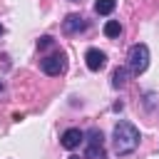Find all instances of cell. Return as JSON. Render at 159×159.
I'll return each mask as SVG.
<instances>
[{
	"mask_svg": "<svg viewBox=\"0 0 159 159\" xmlns=\"http://www.w3.org/2000/svg\"><path fill=\"white\" fill-rule=\"evenodd\" d=\"M139 129L132 124V122H117L114 129H112V144H114V154L119 157H127L132 154L137 147H139Z\"/></svg>",
	"mask_w": 159,
	"mask_h": 159,
	"instance_id": "cell-1",
	"label": "cell"
},
{
	"mask_svg": "<svg viewBox=\"0 0 159 159\" xmlns=\"http://www.w3.org/2000/svg\"><path fill=\"white\" fill-rule=\"evenodd\" d=\"M147 67H149V47H147L144 42L132 45L129 52H127V70L137 77V75H142Z\"/></svg>",
	"mask_w": 159,
	"mask_h": 159,
	"instance_id": "cell-2",
	"label": "cell"
},
{
	"mask_svg": "<svg viewBox=\"0 0 159 159\" xmlns=\"http://www.w3.org/2000/svg\"><path fill=\"white\" fill-rule=\"evenodd\" d=\"M84 159H107L104 154V137L97 127L84 132Z\"/></svg>",
	"mask_w": 159,
	"mask_h": 159,
	"instance_id": "cell-3",
	"label": "cell"
},
{
	"mask_svg": "<svg viewBox=\"0 0 159 159\" xmlns=\"http://www.w3.org/2000/svg\"><path fill=\"white\" fill-rule=\"evenodd\" d=\"M40 67H42V72L45 75H50V77H57V75H62L65 70H67V57H65V52H52V55H47L45 60H40Z\"/></svg>",
	"mask_w": 159,
	"mask_h": 159,
	"instance_id": "cell-4",
	"label": "cell"
},
{
	"mask_svg": "<svg viewBox=\"0 0 159 159\" xmlns=\"http://www.w3.org/2000/svg\"><path fill=\"white\" fill-rule=\"evenodd\" d=\"M89 27V22L82 17V15H77V12H72V15H67L65 20H62V32L65 35H80V32H84Z\"/></svg>",
	"mask_w": 159,
	"mask_h": 159,
	"instance_id": "cell-5",
	"label": "cell"
},
{
	"mask_svg": "<svg viewBox=\"0 0 159 159\" xmlns=\"http://www.w3.org/2000/svg\"><path fill=\"white\" fill-rule=\"evenodd\" d=\"M84 62H87V70L99 72V70L107 67V55H104L99 47H89V50L84 52Z\"/></svg>",
	"mask_w": 159,
	"mask_h": 159,
	"instance_id": "cell-6",
	"label": "cell"
},
{
	"mask_svg": "<svg viewBox=\"0 0 159 159\" xmlns=\"http://www.w3.org/2000/svg\"><path fill=\"white\" fill-rule=\"evenodd\" d=\"M82 142H84V132H82V129H77V127H70V129H65V132H62V137H60V144H62L67 152L77 149Z\"/></svg>",
	"mask_w": 159,
	"mask_h": 159,
	"instance_id": "cell-7",
	"label": "cell"
},
{
	"mask_svg": "<svg viewBox=\"0 0 159 159\" xmlns=\"http://www.w3.org/2000/svg\"><path fill=\"white\" fill-rule=\"evenodd\" d=\"M129 75H132V72H129L127 67H117V70L112 72V87H114V89H122V87L127 84Z\"/></svg>",
	"mask_w": 159,
	"mask_h": 159,
	"instance_id": "cell-8",
	"label": "cell"
},
{
	"mask_svg": "<svg viewBox=\"0 0 159 159\" xmlns=\"http://www.w3.org/2000/svg\"><path fill=\"white\" fill-rule=\"evenodd\" d=\"M117 7V0H97L94 2V12L97 15H112Z\"/></svg>",
	"mask_w": 159,
	"mask_h": 159,
	"instance_id": "cell-9",
	"label": "cell"
},
{
	"mask_svg": "<svg viewBox=\"0 0 159 159\" xmlns=\"http://www.w3.org/2000/svg\"><path fill=\"white\" fill-rule=\"evenodd\" d=\"M104 35H107V37H119V35H122L119 20H107V22H104Z\"/></svg>",
	"mask_w": 159,
	"mask_h": 159,
	"instance_id": "cell-10",
	"label": "cell"
},
{
	"mask_svg": "<svg viewBox=\"0 0 159 159\" xmlns=\"http://www.w3.org/2000/svg\"><path fill=\"white\" fill-rule=\"evenodd\" d=\"M37 47H40V50H47V47H52V37H50V35H42V37L37 40Z\"/></svg>",
	"mask_w": 159,
	"mask_h": 159,
	"instance_id": "cell-11",
	"label": "cell"
},
{
	"mask_svg": "<svg viewBox=\"0 0 159 159\" xmlns=\"http://www.w3.org/2000/svg\"><path fill=\"white\" fill-rule=\"evenodd\" d=\"M2 32H5V27H2V25H0V35H2Z\"/></svg>",
	"mask_w": 159,
	"mask_h": 159,
	"instance_id": "cell-12",
	"label": "cell"
},
{
	"mask_svg": "<svg viewBox=\"0 0 159 159\" xmlns=\"http://www.w3.org/2000/svg\"><path fill=\"white\" fill-rule=\"evenodd\" d=\"M70 159H80V157H70Z\"/></svg>",
	"mask_w": 159,
	"mask_h": 159,
	"instance_id": "cell-13",
	"label": "cell"
},
{
	"mask_svg": "<svg viewBox=\"0 0 159 159\" xmlns=\"http://www.w3.org/2000/svg\"><path fill=\"white\" fill-rule=\"evenodd\" d=\"M0 92H2V84H0Z\"/></svg>",
	"mask_w": 159,
	"mask_h": 159,
	"instance_id": "cell-14",
	"label": "cell"
},
{
	"mask_svg": "<svg viewBox=\"0 0 159 159\" xmlns=\"http://www.w3.org/2000/svg\"><path fill=\"white\" fill-rule=\"evenodd\" d=\"M72 2H80V0H72Z\"/></svg>",
	"mask_w": 159,
	"mask_h": 159,
	"instance_id": "cell-15",
	"label": "cell"
}]
</instances>
